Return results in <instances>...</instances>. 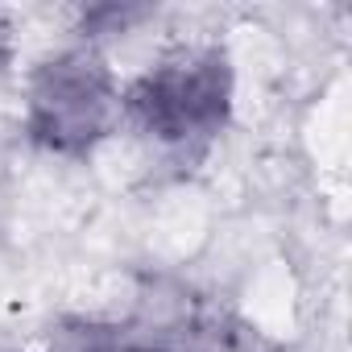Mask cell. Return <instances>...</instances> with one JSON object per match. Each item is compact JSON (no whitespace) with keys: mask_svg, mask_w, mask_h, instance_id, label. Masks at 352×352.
Returning a JSON list of instances; mask_svg holds the SVG:
<instances>
[{"mask_svg":"<svg viewBox=\"0 0 352 352\" xmlns=\"http://www.w3.org/2000/svg\"><path fill=\"white\" fill-rule=\"evenodd\" d=\"M116 112L120 96L112 87V75L91 54H63L34 75L30 133L58 153L91 149L112 129Z\"/></svg>","mask_w":352,"mask_h":352,"instance_id":"cell-2","label":"cell"},{"mask_svg":"<svg viewBox=\"0 0 352 352\" xmlns=\"http://www.w3.org/2000/svg\"><path fill=\"white\" fill-rule=\"evenodd\" d=\"M228 100H232V75L224 54L187 50L145 71L124 104L149 137L166 145H191L220 133Z\"/></svg>","mask_w":352,"mask_h":352,"instance_id":"cell-1","label":"cell"}]
</instances>
